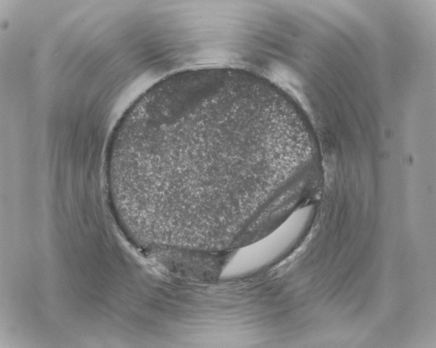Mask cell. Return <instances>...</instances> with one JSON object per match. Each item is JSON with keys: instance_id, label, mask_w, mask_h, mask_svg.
Wrapping results in <instances>:
<instances>
[{"instance_id": "1", "label": "cell", "mask_w": 436, "mask_h": 348, "mask_svg": "<svg viewBox=\"0 0 436 348\" xmlns=\"http://www.w3.org/2000/svg\"><path fill=\"white\" fill-rule=\"evenodd\" d=\"M260 126L259 104L246 89L166 77L126 120L124 182L141 209L158 219L212 218L257 180Z\"/></svg>"}]
</instances>
